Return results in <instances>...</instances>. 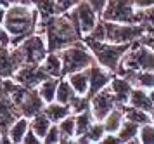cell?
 <instances>
[{
  "label": "cell",
  "mask_w": 154,
  "mask_h": 144,
  "mask_svg": "<svg viewBox=\"0 0 154 144\" xmlns=\"http://www.w3.org/2000/svg\"><path fill=\"white\" fill-rule=\"evenodd\" d=\"M38 12L35 7L28 4H11L5 9V16L2 21V26L7 31L11 38V47L19 45L24 38H28L29 35L36 33L38 30Z\"/></svg>",
  "instance_id": "obj_1"
},
{
  "label": "cell",
  "mask_w": 154,
  "mask_h": 144,
  "mask_svg": "<svg viewBox=\"0 0 154 144\" xmlns=\"http://www.w3.org/2000/svg\"><path fill=\"white\" fill-rule=\"evenodd\" d=\"M38 33H42L47 42V49L59 52L68 45H73L82 40V35L71 23L68 14H57L49 19L38 23Z\"/></svg>",
  "instance_id": "obj_2"
},
{
  "label": "cell",
  "mask_w": 154,
  "mask_h": 144,
  "mask_svg": "<svg viewBox=\"0 0 154 144\" xmlns=\"http://www.w3.org/2000/svg\"><path fill=\"white\" fill-rule=\"evenodd\" d=\"M144 33H146V26L142 24H119V23H111L99 18L95 28L85 37L94 40L112 42V43H133L140 40Z\"/></svg>",
  "instance_id": "obj_3"
},
{
  "label": "cell",
  "mask_w": 154,
  "mask_h": 144,
  "mask_svg": "<svg viewBox=\"0 0 154 144\" xmlns=\"http://www.w3.org/2000/svg\"><path fill=\"white\" fill-rule=\"evenodd\" d=\"M82 40L92 52L95 62L100 64L102 68L109 69L111 73H116L123 56L126 54V50L132 45V43H112V42H104V40H94V38H88V37H83Z\"/></svg>",
  "instance_id": "obj_4"
},
{
  "label": "cell",
  "mask_w": 154,
  "mask_h": 144,
  "mask_svg": "<svg viewBox=\"0 0 154 144\" xmlns=\"http://www.w3.org/2000/svg\"><path fill=\"white\" fill-rule=\"evenodd\" d=\"M59 54H61V61H63V76L69 75L73 71L90 68L95 62L94 56L88 50V47L83 43V40L64 47L63 50H59Z\"/></svg>",
  "instance_id": "obj_5"
},
{
  "label": "cell",
  "mask_w": 154,
  "mask_h": 144,
  "mask_svg": "<svg viewBox=\"0 0 154 144\" xmlns=\"http://www.w3.org/2000/svg\"><path fill=\"white\" fill-rule=\"evenodd\" d=\"M100 18L119 24H140V11L135 7L133 0H107Z\"/></svg>",
  "instance_id": "obj_6"
},
{
  "label": "cell",
  "mask_w": 154,
  "mask_h": 144,
  "mask_svg": "<svg viewBox=\"0 0 154 144\" xmlns=\"http://www.w3.org/2000/svg\"><path fill=\"white\" fill-rule=\"evenodd\" d=\"M68 14V18L71 19V23L75 24L80 35H82V38H83L85 35H88L95 28L97 24L99 18H100V14L92 7L90 2H87V0H82V2H78L76 7L75 9H71Z\"/></svg>",
  "instance_id": "obj_7"
},
{
  "label": "cell",
  "mask_w": 154,
  "mask_h": 144,
  "mask_svg": "<svg viewBox=\"0 0 154 144\" xmlns=\"http://www.w3.org/2000/svg\"><path fill=\"white\" fill-rule=\"evenodd\" d=\"M16 47H17L19 54L23 57V64H42L43 57L49 52L45 37L42 33H38V31L29 35L28 38H24Z\"/></svg>",
  "instance_id": "obj_8"
},
{
  "label": "cell",
  "mask_w": 154,
  "mask_h": 144,
  "mask_svg": "<svg viewBox=\"0 0 154 144\" xmlns=\"http://www.w3.org/2000/svg\"><path fill=\"white\" fill-rule=\"evenodd\" d=\"M116 106H119V104L112 94V90L109 89V85L90 97V111L97 122H102V118L111 110H114Z\"/></svg>",
  "instance_id": "obj_9"
},
{
  "label": "cell",
  "mask_w": 154,
  "mask_h": 144,
  "mask_svg": "<svg viewBox=\"0 0 154 144\" xmlns=\"http://www.w3.org/2000/svg\"><path fill=\"white\" fill-rule=\"evenodd\" d=\"M47 73L43 71L42 64H21L14 73L12 80L26 89H36L38 83L47 78Z\"/></svg>",
  "instance_id": "obj_10"
},
{
  "label": "cell",
  "mask_w": 154,
  "mask_h": 144,
  "mask_svg": "<svg viewBox=\"0 0 154 144\" xmlns=\"http://www.w3.org/2000/svg\"><path fill=\"white\" fill-rule=\"evenodd\" d=\"M21 64H23V57L19 54L17 47L0 45V80L12 78Z\"/></svg>",
  "instance_id": "obj_11"
},
{
  "label": "cell",
  "mask_w": 154,
  "mask_h": 144,
  "mask_svg": "<svg viewBox=\"0 0 154 144\" xmlns=\"http://www.w3.org/2000/svg\"><path fill=\"white\" fill-rule=\"evenodd\" d=\"M112 75L114 73H111L109 69L102 68L97 62H94L90 68H88V92H87V96L92 97L94 94H97L99 90L106 89L111 83Z\"/></svg>",
  "instance_id": "obj_12"
},
{
  "label": "cell",
  "mask_w": 154,
  "mask_h": 144,
  "mask_svg": "<svg viewBox=\"0 0 154 144\" xmlns=\"http://www.w3.org/2000/svg\"><path fill=\"white\" fill-rule=\"evenodd\" d=\"M109 89L112 90V94H114V97H116V101H118L119 106H125V104L128 103L130 94H132L133 85L126 80L125 76L114 73L112 78H111V83H109Z\"/></svg>",
  "instance_id": "obj_13"
},
{
  "label": "cell",
  "mask_w": 154,
  "mask_h": 144,
  "mask_svg": "<svg viewBox=\"0 0 154 144\" xmlns=\"http://www.w3.org/2000/svg\"><path fill=\"white\" fill-rule=\"evenodd\" d=\"M133 87H140L144 90H149L154 87V71H146V69H135V71H126L121 73Z\"/></svg>",
  "instance_id": "obj_14"
},
{
  "label": "cell",
  "mask_w": 154,
  "mask_h": 144,
  "mask_svg": "<svg viewBox=\"0 0 154 144\" xmlns=\"http://www.w3.org/2000/svg\"><path fill=\"white\" fill-rule=\"evenodd\" d=\"M28 129H29V118L21 115V117H17L12 123L9 125L7 132H5V137H7L9 142L19 144V142H23V137L28 132Z\"/></svg>",
  "instance_id": "obj_15"
},
{
  "label": "cell",
  "mask_w": 154,
  "mask_h": 144,
  "mask_svg": "<svg viewBox=\"0 0 154 144\" xmlns=\"http://www.w3.org/2000/svg\"><path fill=\"white\" fill-rule=\"evenodd\" d=\"M42 68L49 76L61 78V76H63V61H61V54H59V52H54V50H49L47 56L43 57V61H42Z\"/></svg>",
  "instance_id": "obj_16"
},
{
  "label": "cell",
  "mask_w": 154,
  "mask_h": 144,
  "mask_svg": "<svg viewBox=\"0 0 154 144\" xmlns=\"http://www.w3.org/2000/svg\"><path fill=\"white\" fill-rule=\"evenodd\" d=\"M130 106H133V108H137V110H142V111H149L152 110V101H151V97H149V94H147V90L140 89V87H133L132 89V94H130V97H128V103Z\"/></svg>",
  "instance_id": "obj_17"
},
{
  "label": "cell",
  "mask_w": 154,
  "mask_h": 144,
  "mask_svg": "<svg viewBox=\"0 0 154 144\" xmlns=\"http://www.w3.org/2000/svg\"><path fill=\"white\" fill-rule=\"evenodd\" d=\"M66 78L78 96H87V92H88V68L73 71L69 75H66Z\"/></svg>",
  "instance_id": "obj_18"
},
{
  "label": "cell",
  "mask_w": 154,
  "mask_h": 144,
  "mask_svg": "<svg viewBox=\"0 0 154 144\" xmlns=\"http://www.w3.org/2000/svg\"><path fill=\"white\" fill-rule=\"evenodd\" d=\"M104 134H106V130H104L102 122H97V120H95V122L88 127V130L83 132L82 136H78V137L75 139V142H78V144H99Z\"/></svg>",
  "instance_id": "obj_19"
},
{
  "label": "cell",
  "mask_w": 154,
  "mask_h": 144,
  "mask_svg": "<svg viewBox=\"0 0 154 144\" xmlns=\"http://www.w3.org/2000/svg\"><path fill=\"white\" fill-rule=\"evenodd\" d=\"M125 122V113H123V106H116L114 110H111L104 118H102V125L104 130L109 134H116L121 123Z\"/></svg>",
  "instance_id": "obj_20"
},
{
  "label": "cell",
  "mask_w": 154,
  "mask_h": 144,
  "mask_svg": "<svg viewBox=\"0 0 154 144\" xmlns=\"http://www.w3.org/2000/svg\"><path fill=\"white\" fill-rule=\"evenodd\" d=\"M139 129H140V125L133 123L130 120H125L121 123V127L118 129V132H116L121 144H132V142L139 144Z\"/></svg>",
  "instance_id": "obj_21"
},
{
  "label": "cell",
  "mask_w": 154,
  "mask_h": 144,
  "mask_svg": "<svg viewBox=\"0 0 154 144\" xmlns=\"http://www.w3.org/2000/svg\"><path fill=\"white\" fill-rule=\"evenodd\" d=\"M57 83H59V78H54V76H47L45 80L38 83L36 87V92L38 96L42 97V101L45 104L56 101V90H57Z\"/></svg>",
  "instance_id": "obj_22"
},
{
  "label": "cell",
  "mask_w": 154,
  "mask_h": 144,
  "mask_svg": "<svg viewBox=\"0 0 154 144\" xmlns=\"http://www.w3.org/2000/svg\"><path fill=\"white\" fill-rule=\"evenodd\" d=\"M43 113L47 115V118L52 123H59L64 117L69 115L71 110L68 104H61V103H57V101H52V103H47L43 106Z\"/></svg>",
  "instance_id": "obj_23"
},
{
  "label": "cell",
  "mask_w": 154,
  "mask_h": 144,
  "mask_svg": "<svg viewBox=\"0 0 154 144\" xmlns=\"http://www.w3.org/2000/svg\"><path fill=\"white\" fill-rule=\"evenodd\" d=\"M59 132H61V142H75L76 139V123H75V115L69 113L68 117H64L59 123Z\"/></svg>",
  "instance_id": "obj_24"
},
{
  "label": "cell",
  "mask_w": 154,
  "mask_h": 144,
  "mask_svg": "<svg viewBox=\"0 0 154 144\" xmlns=\"http://www.w3.org/2000/svg\"><path fill=\"white\" fill-rule=\"evenodd\" d=\"M31 5L35 7V11L38 12V18L42 21L49 19L52 16H57V5H56V0H31Z\"/></svg>",
  "instance_id": "obj_25"
},
{
  "label": "cell",
  "mask_w": 154,
  "mask_h": 144,
  "mask_svg": "<svg viewBox=\"0 0 154 144\" xmlns=\"http://www.w3.org/2000/svg\"><path fill=\"white\" fill-rule=\"evenodd\" d=\"M75 96H76V92L69 85L68 78L66 76H61L59 78V83H57V90H56V101L61 104H68L69 106V103L73 101Z\"/></svg>",
  "instance_id": "obj_26"
},
{
  "label": "cell",
  "mask_w": 154,
  "mask_h": 144,
  "mask_svg": "<svg viewBox=\"0 0 154 144\" xmlns=\"http://www.w3.org/2000/svg\"><path fill=\"white\" fill-rule=\"evenodd\" d=\"M50 125H52V122L47 118V115H45L43 111L36 113V115H33V117L29 118V129L35 132L40 139H43V136H45L47 130L50 129Z\"/></svg>",
  "instance_id": "obj_27"
},
{
  "label": "cell",
  "mask_w": 154,
  "mask_h": 144,
  "mask_svg": "<svg viewBox=\"0 0 154 144\" xmlns=\"http://www.w3.org/2000/svg\"><path fill=\"white\" fill-rule=\"evenodd\" d=\"M123 113H125V120H130V122H133V123H137V125H144V123L151 122V115L147 111L137 110V108H133L130 104L123 106Z\"/></svg>",
  "instance_id": "obj_28"
},
{
  "label": "cell",
  "mask_w": 154,
  "mask_h": 144,
  "mask_svg": "<svg viewBox=\"0 0 154 144\" xmlns=\"http://www.w3.org/2000/svg\"><path fill=\"white\" fill-rule=\"evenodd\" d=\"M95 122V118L92 115L90 110H85L82 113H76L75 115V123H76V137L78 136H82L83 132L88 130V127Z\"/></svg>",
  "instance_id": "obj_29"
},
{
  "label": "cell",
  "mask_w": 154,
  "mask_h": 144,
  "mask_svg": "<svg viewBox=\"0 0 154 144\" xmlns=\"http://www.w3.org/2000/svg\"><path fill=\"white\" fill-rule=\"evenodd\" d=\"M69 110L73 115H76V113H82L85 110H90V97L88 96H75L73 97V101L69 103Z\"/></svg>",
  "instance_id": "obj_30"
},
{
  "label": "cell",
  "mask_w": 154,
  "mask_h": 144,
  "mask_svg": "<svg viewBox=\"0 0 154 144\" xmlns=\"http://www.w3.org/2000/svg\"><path fill=\"white\" fill-rule=\"evenodd\" d=\"M139 144H154V123L140 125L139 129Z\"/></svg>",
  "instance_id": "obj_31"
},
{
  "label": "cell",
  "mask_w": 154,
  "mask_h": 144,
  "mask_svg": "<svg viewBox=\"0 0 154 144\" xmlns=\"http://www.w3.org/2000/svg\"><path fill=\"white\" fill-rule=\"evenodd\" d=\"M42 142H45V144H57V142H61V132H59L57 123L50 125V129L47 130V134L43 136Z\"/></svg>",
  "instance_id": "obj_32"
},
{
  "label": "cell",
  "mask_w": 154,
  "mask_h": 144,
  "mask_svg": "<svg viewBox=\"0 0 154 144\" xmlns=\"http://www.w3.org/2000/svg\"><path fill=\"white\" fill-rule=\"evenodd\" d=\"M140 24L146 26V30L154 28V5L149 7V9L140 11Z\"/></svg>",
  "instance_id": "obj_33"
},
{
  "label": "cell",
  "mask_w": 154,
  "mask_h": 144,
  "mask_svg": "<svg viewBox=\"0 0 154 144\" xmlns=\"http://www.w3.org/2000/svg\"><path fill=\"white\" fill-rule=\"evenodd\" d=\"M78 2H82V0H56L57 12H59V14L69 12L71 9H75V7H76Z\"/></svg>",
  "instance_id": "obj_34"
},
{
  "label": "cell",
  "mask_w": 154,
  "mask_h": 144,
  "mask_svg": "<svg viewBox=\"0 0 154 144\" xmlns=\"http://www.w3.org/2000/svg\"><path fill=\"white\" fill-rule=\"evenodd\" d=\"M140 43H144L146 47H149L151 50H154V28H149L146 30V33L140 37Z\"/></svg>",
  "instance_id": "obj_35"
},
{
  "label": "cell",
  "mask_w": 154,
  "mask_h": 144,
  "mask_svg": "<svg viewBox=\"0 0 154 144\" xmlns=\"http://www.w3.org/2000/svg\"><path fill=\"white\" fill-rule=\"evenodd\" d=\"M40 142H42V139L38 137L31 129H28V132H26L24 137H23V144H40Z\"/></svg>",
  "instance_id": "obj_36"
},
{
  "label": "cell",
  "mask_w": 154,
  "mask_h": 144,
  "mask_svg": "<svg viewBox=\"0 0 154 144\" xmlns=\"http://www.w3.org/2000/svg\"><path fill=\"white\" fill-rule=\"evenodd\" d=\"M99 144H121V141H119L118 134H109V132H106Z\"/></svg>",
  "instance_id": "obj_37"
},
{
  "label": "cell",
  "mask_w": 154,
  "mask_h": 144,
  "mask_svg": "<svg viewBox=\"0 0 154 144\" xmlns=\"http://www.w3.org/2000/svg\"><path fill=\"white\" fill-rule=\"evenodd\" d=\"M133 4L139 11H144V9H149L154 5V0H133Z\"/></svg>",
  "instance_id": "obj_38"
},
{
  "label": "cell",
  "mask_w": 154,
  "mask_h": 144,
  "mask_svg": "<svg viewBox=\"0 0 154 144\" xmlns=\"http://www.w3.org/2000/svg\"><path fill=\"white\" fill-rule=\"evenodd\" d=\"M0 45H5V47H9L11 45V38H9L7 31L4 30V26L0 24Z\"/></svg>",
  "instance_id": "obj_39"
},
{
  "label": "cell",
  "mask_w": 154,
  "mask_h": 144,
  "mask_svg": "<svg viewBox=\"0 0 154 144\" xmlns=\"http://www.w3.org/2000/svg\"><path fill=\"white\" fill-rule=\"evenodd\" d=\"M87 2H90V4H92V7H94V9H95V11H97L99 14L102 12V9H104V5L107 4V0H87Z\"/></svg>",
  "instance_id": "obj_40"
},
{
  "label": "cell",
  "mask_w": 154,
  "mask_h": 144,
  "mask_svg": "<svg viewBox=\"0 0 154 144\" xmlns=\"http://www.w3.org/2000/svg\"><path fill=\"white\" fill-rule=\"evenodd\" d=\"M9 4H24V5H28V4H31V0H9Z\"/></svg>",
  "instance_id": "obj_41"
},
{
  "label": "cell",
  "mask_w": 154,
  "mask_h": 144,
  "mask_svg": "<svg viewBox=\"0 0 154 144\" xmlns=\"http://www.w3.org/2000/svg\"><path fill=\"white\" fill-rule=\"evenodd\" d=\"M5 9H7V7L0 5V24H2V21H4V16H5Z\"/></svg>",
  "instance_id": "obj_42"
},
{
  "label": "cell",
  "mask_w": 154,
  "mask_h": 144,
  "mask_svg": "<svg viewBox=\"0 0 154 144\" xmlns=\"http://www.w3.org/2000/svg\"><path fill=\"white\" fill-rule=\"evenodd\" d=\"M147 94H149V97H151V101H152V104H154V87L147 90Z\"/></svg>",
  "instance_id": "obj_43"
},
{
  "label": "cell",
  "mask_w": 154,
  "mask_h": 144,
  "mask_svg": "<svg viewBox=\"0 0 154 144\" xmlns=\"http://www.w3.org/2000/svg\"><path fill=\"white\" fill-rule=\"evenodd\" d=\"M0 5H4V7H9L11 4H9V0H0Z\"/></svg>",
  "instance_id": "obj_44"
},
{
  "label": "cell",
  "mask_w": 154,
  "mask_h": 144,
  "mask_svg": "<svg viewBox=\"0 0 154 144\" xmlns=\"http://www.w3.org/2000/svg\"><path fill=\"white\" fill-rule=\"evenodd\" d=\"M149 115H151V122L154 123V106H152V110L149 111Z\"/></svg>",
  "instance_id": "obj_45"
}]
</instances>
